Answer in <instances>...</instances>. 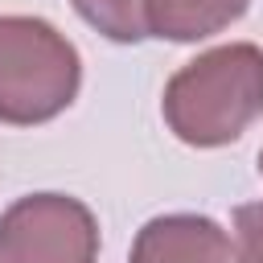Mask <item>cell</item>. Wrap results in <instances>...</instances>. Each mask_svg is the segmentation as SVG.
<instances>
[{"label": "cell", "mask_w": 263, "mask_h": 263, "mask_svg": "<svg viewBox=\"0 0 263 263\" xmlns=\"http://www.w3.org/2000/svg\"><path fill=\"white\" fill-rule=\"evenodd\" d=\"M168 132L189 148L234 144L263 115V49L230 41L185 62L160 99Z\"/></svg>", "instance_id": "cell-1"}, {"label": "cell", "mask_w": 263, "mask_h": 263, "mask_svg": "<svg viewBox=\"0 0 263 263\" xmlns=\"http://www.w3.org/2000/svg\"><path fill=\"white\" fill-rule=\"evenodd\" d=\"M82 86V58L41 16H0V123L33 127L58 119Z\"/></svg>", "instance_id": "cell-2"}, {"label": "cell", "mask_w": 263, "mask_h": 263, "mask_svg": "<svg viewBox=\"0 0 263 263\" xmlns=\"http://www.w3.org/2000/svg\"><path fill=\"white\" fill-rule=\"evenodd\" d=\"M0 263H99V222L70 193H29L0 214Z\"/></svg>", "instance_id": "cell-3"}, {"label": "cell", "mask_w": 263, "mask_h": 263, "mask_svg": "<svg viewBox=\"0 0 263 263\" xmlns=\"http://www.w3.org/2000/svg\"><path fill=\"white\" fill-rule=\"evenodd\" d=\"M127 263H230V234L205 214H160L136 230Z\"/></svg>", "instance_id": "cell-4"}, {"label": "cell", "mask_w": 263, "mask_h": 263, "mask_svg": "<svg viewBox=\"0 0 263 263\" xmlns=\"http://www.w3.org/2000/svg\"><path fill=\"white\" fill-rule=\"evenodd\" d=\"M247 8L251 0H148L144 16H148V37L189 45L230 29Z\"/></svg>", "instance_id": "cell-5"}, {"label": "cell", "mask_w": 263, "mask_h": 263, "mask_svg": "<svg viewBox=\"0 0 263 263\" xmlns=\"http://www.w3.org/2000/svg\"><path fill=\"white\" fill-rule=\"evenodd\" d=\"M74 12L107 41L136 45L148 37V0H70Z\"/></svg>", "instance_id": "cell-6"}, {"label": "cell", "mask_w": 263, "mask_h": 263, "mask_svg": "<svg viewBox=\"0 0 263 263\" xmlns=\"http://www.w3.org/2000/svg\"><path fill=\"white\" fill-rule=\"evenodd\" d=\"M234 263H263V201H247L234 210Z\"/></svg>", "instance_id": "cell-7"}, {"label": "cell", "mask_w": 263, "mask_h": 263, "mask_svg": "<svg viewBox=\"0 0 263 263\" xmlns=\"http://www.w3.org/2000/svg\"><path fill=\"white\" fill-rule=\"evenodd\" d=\"M259 173H263V152H259Z\"/></svg>", "instance_id": "cell-8"}]
</instances>
